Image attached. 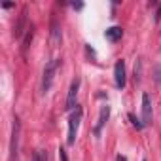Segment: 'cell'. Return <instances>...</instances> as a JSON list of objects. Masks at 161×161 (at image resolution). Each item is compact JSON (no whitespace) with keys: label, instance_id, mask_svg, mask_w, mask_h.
I'll use <instances>...</instances> for the list:
<instances>
[{"label":"cell","instance_id":"obj_3","mask_svg":"<svg viewBox=\"0 0 161 161\" xmlns=\"http://www.w3.org/2000/svg\"><path fill=\"white\" fill-rule=\"evenodd\" d=\"M19 136H21V121L15 116L14 125H12V140H10V161H17L19 153Z\"/></svg>","mask_w":161,"mask_h":161},{"label":"cell","instance_id":"obj_8","mask_svg":"<svg viewBox=\"0 0 161 161\" xmlns=\"http://www.w3.org/2000/svg\"><path fill=\"white\" fill-rule=\"evenodd\" d=\"M25 25H27V8H23V10H21V15H19L17 23H15V29H14V36H15L17 40H21V38H23Z\"/></svg>","mask_w":161,"mask_h":161},{"label":"cell","instance_id":"obj_7","mask_svg":"<svg viewBox=\"0 0 161 161\" xmlns=\"http://www.w3.org/2000/svg\"><path fill=\"white\" fill-rule=\"evenodd\" d=\"M108 118H110V106H106V104H104V106L101 108L99 121H97V125H95V136H101V131H103V127L106 125Z\"/></svg>","mask_w":161,"mask_h":161},{"label":"cell","instance_id":"obj_16","mask_svg":"<svg viewBox=\"0 0 161 161\" xmlns=\"http://www.w3.org/2000/svg\"><path fill=\"white\" fill-rule=\"evenodd\" d=\"M116 161H127V157H125V155H118Z\"/></svg>","mask_w":161,"mask_h":161},{"label":"cell","instance_id":"obj_17","mask_svg":"<svg viewBox=\"0 0 161 161\" xmlns=\"http://www.w3.org/2000/svg\"><path fill=\"white\" fill-rule=\"evenodd\" d=\"M142 161H146V159H142Z\"/></svg>","mask_w":161,"mask_h":161},{"label":"cell","instance_id":"obj_14","mask_svg":"<svg viewBox=\"0 0 161 161\" xmlns=\"http://www.w3.org/2000/svg\"><path fill=\"white\" fill-rule=\"evenodd\" d=\"M59 159L61 161H68V155H66V152L63 148H59Z\"/></svg>","mask_w":161,"mask_h":161},{"label":"cell","instance_id":"obj_4","mask_svg":"<svg viewBox=\"0 0 161 161\" xmlns=\"http://www.w3.org/2000/svg\"><path fill=\"white\" fill-rule=\"evenodd\" d=\"M78 89H80V78H76L74 82L70 84V89H68V97H66V110H76V99H78Z\"/></svg>","mask_w":161,"mask_h":161},{"label":"cell","instance_id":"obj_1","mask_svg":"<svg viewBox=\"0 0 161 161\" xmlns=\"http://www.w3.org/2000/svg\"><path fill=\"white\" fill-rule=\"evenodd\" d=\"M59 64H61V59H53V61H49V63L46 64V68H44V74H42V93H44V95H46V93L51 89V86H53L55 72H57Z\"/></svg>","mask_w":161,"mask_h":161},{"label":"cell","instance_id":"obj_5","mask_svg":"<svg viewBox=\"0 0 161 161\" xmlns=\"http://www.w3.org/2000/svg\"><path fill=\"white\" fill-rule=\"evenodd\" d=\"M114 80H116V87L123 89L125 87V61L119 59L114 66Z\"/></svg>","mask_w":161,"mask_h":161},{"label":"cell","instance_id":"obj_6","mask_svg":"<svg viewBox=\"0 0 161 161\" xmlns=\"http://www.w3.org/2000/svg\"><path fill=\"white\" fill-rule=\"evenodd\" d=\"M142 123L144 125L152 123V99L148 93L142 95Z\"/></svg>","mask_w":161,"mask_h":161},{"label":"cell","instance_id":"obj_10","mask_svg":"<svg viewBox=\"0 0 161 161\" xmlns=\"http://www.w3.org/2000/svg\"><path fill=\"white\" fill-rule=\"evenodd\" d=\"M51 40H53V44H59L61 42V27H59V23H57L55 17L51 21Z\"/></svg>","mask_w":161,"mask_h":161},{"label":"cell","instance_id":"obj_13","mask_svg":"<svg viewBox=\"0 0 161 161\" xmlns=\"http://www.w3.org/2000/svg\"><path fill=\"white\" fill-rule=\"evenodd\" d=\"M129 119H131V123H133L136 129H142V127H144V123H142V121H140V119H138L135 114H129Z\"/></svg>","mask_w":161,"mask_h":161},{"label":"cell","instance_id":"obj_11","mask_svg":"<svg viewBox=\"0 0 161 161\" xmlns=\"http://www.w3.org/2000/svg\"><path fill=\"white\" fill-rule=\"evenodd\" d=\"M32 34H34L32 27H31V29H27V36H25V40H23V55L27 53V49H29V44L32 42Z\"/></svg>","mask_w":161,"mask_h":161},{"label":"cell","instance_id":"obj_9","mask_svg":"<svg viewBox=\"0 0 161 161\" xmlns=\"http://www.w3.org/2000/svg\"><path fill=\"white\" fill-rule=\"evenodd\" d=\"M104 36H106V40H110V42H118V40H121L123 31H121V27H110V29H106Z\"/></svg>","mask_w":161,"mask_h":161},{"label":"cell","instance_id":"obj_15","mask_svg":"<svg viewBox=\"0 0 161 161\" xmlns=\"http://www.w3.org/2000/svg\"><path fill=\"white\" fill-rule=\"evenodd\" d=\"M159 17H161V6H159L157 12H155V21H159Z\"/></svg>","mask_w":161,"mask_h":161},{"label":"cell","instance_id":"obj_12","mask_svg":"<svg viewBox=\"0 0 161 161\" xmlns=\"http://www.w3.org/2000/svg\"><path fill=\"white\" fill-rule=\"evenodd\" d=\"M32 161H47V152L46 150H36L32 155Z\"/></svg>","mask_w":161,"mask_h":161},{"label":"cell","instance_id":"obj_2","mask_svg":"<svg viewBox=\"0 0 161 161\" xmlns=\"http://www.w3.org/2000/svg\"><path fill=\"white\" fill-rule=\"evenodd\" d=\"M82 116H84V110H82V106H76V110L70 114V119H68V136H66V142H68V146H72V144L76 142V133H78L80 121H82Z\"/></svg>","mask_w":161,"mask_h":161}]
</instances>
